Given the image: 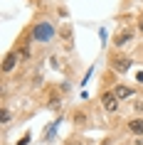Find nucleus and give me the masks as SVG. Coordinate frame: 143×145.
<instances>
[{
	"label": "nucleus",
	"mask_w": 143,
	"mask_h": 145,
	"mask_svg": "<svg viewBox=\"0 0 143 145\" xmlns=\"http://www.w3.org/2000/svg\"><path fill=\"white\" fill-rule=\"evenodd\" d=\"M32 35H35L37 42H49V39L54 37V27H52V25H47V22H37Z\"/></svg>",
	"instance_id": "1"
},
{
	"label": "nucleus",
	"mask_w": 143,
	"mask_h": 145,
	"mask_svg": "<svg viewBox=\"0 0 143 145\" xmlns=\"http://www.w3.org/2000/svg\"><path fill=\"white\" fill-rule=\"evenodd\" d=\"M101 103H104V108L109 113H116V108H119V99H116L113 93H104V96H101Z\"/></svg>",
	"instance_id": "2"
},
{
	"label": "nucleus",
	"mask_w": 143,
	"mask_h": 145,
	"mask_svg": "<svg viewBox=\"0 0 143 145\" xmlns=\"http://www.w3.org/2000/svg\"><path fill=\"white\" fill-rule=\"evenodd\" d=\"M111 67L116 69V71H128V69H131V59H128V57H113Z\"/></svg>",
	"instance_id": "3"
},
{
	"label": "nucleus",
	"mask_w": 143,
	"mask_h": 145,
	"mask_svg": "<svg viewBox=\"0 0 143 145\" xmlns=\"http://www.w3.org/2000/svg\"><path fill=\"white\" fill-rule=\"evenodd\" d=\"M17 61H20V54H17V52H10L8 57H5V61H3V71H13Z\"/></svg>",
	"instance_id": "4"
},
{
	"label": "nucleus",
	"mask_w": 143,
	"mask_h": 145,
	"mask_svg": "<svg viewBox=\"0 0 143 145\" xmlns=\"http://www.w3.org/2000/svg\"><path fill=\"white\" fill-rule=\"evenodd\" d=\"M133 93H136V91L131 89V86H116V89H113V96H116L119 101H123V99H131Z\"/></svg>",
	"instance_id": "5"
},
{
	"label": "nucleus",
	"mask_w": 143,
	"mask_h": 145,
	"mask_svg": "<svg viewBox=\"0 0 143 145\" xmlns=\"http://www.w3.org/2000/svg\"><path fill=\"white\" fill-rule=\"evenodd\" d=\"M131 37H133V35H131V30H123L121 35H116V39H113V44H116V47H123V44H126V42H128Z\"/></svg>",
	"instance_id": "6"
},
{
	"label": "nucleus",
	"mask_w": 143,
	"mask_h": 145,
	"mask_svg": "<svg viewBox=\"0 0 143 145\" xmlns=\"http://www.w3.org/2000/svg\"><path fill=\"white\" fill-rule=\"evenodd\" d=\"M128 130L136 133V135H141V133H143V121H141V118H133V121L128 123Z\"/></svg>",
	"instance_id": "7"
},
{
	"label": "nucleus",
	"mask_w": 143,
	"mask_h": 145,
	"mask_svg": "<svg viewBox=\"0 0 143 145\" xmlns=\"http://www.w3.org/2000/svg\"><path fill=\"white\" fill-rule=\"evenodd\" d=\"M30 57V42H22V47H20V59H27Z\"/></svg>",
	"instance_id": "8"
},
{
	"label": "nucleus",
	"mask_w": 143,
	"mask_h": 145,
	"mask_svg": "<svg viewBox=\"0 0 143 145\" xmlns=\"http://www.w3.org/2000/svg\"><path fill=\"white\" fill-rule=\"evenodd\" d=\"M0 118H3V123L10 121V111H8V108H3V111H0Z\"/></svg>",
	"instance_id": "9"
},
{
	"label": "nucleus",
	"mask_w": 143,
	"mask_h": 145,
	"mask_svg": "<svg viewBox=\"0 0 143 145\" xmlns=\"http://www.w3.org/2000/svg\"><path fill=\"white\" fill-rule=\"evenodd\" d=\"M74 121H76V123H84V121H86V116H84V113H76Z\"/></svg>",
	"instance_id": "10"
},
{
	"label": "nucleus",
	"mask_w": 143,
	"mask_h": 145,
	"mask_svg": "<svg viewBox=\"0 0 143 145\" xmlns=\"http://www.w3.org/2000/svg\"><path fill=\"white\" fill-rule=\"evenodd\" d=\"M27 143H30V133H25L22 140H20V145H27Z\"/></svg>",
	"instance_id": "11"
},
{
	"label": "nucleus",
	"mask_w": 143,
	"mask_h": 145,
	"mask_svg": "<svg viewBox=\"0 0 143 145\" xmlns=\"http://www.w3.org/2000/svg\"><path fill=\"white\" fill-rule=\"evenodd\" d=\"M133 108H136V111H143V101H138V103H133Z\"/></svg>",
	"instance_id": "12"
},
{
	"label": "nucleus",
	"mask_w": 143,
	"mask_h": 145,
	"mask_svg": "<svg viewBox=\"0 0 143 145\" xmlns=\"http://www.w3.org/2000/svg\"><path fill=\"white\" fill-rule=\"evenodd\" d=\"M69 145H84V143H69Z\"/></svg>",
	"instance_id": "13"
},
{
	"label": "nucleus",
	"mask_w": 143,
	"mask_h": 145,
	"mask_svg": "<svg viewBox=\"0 0 143 145\" xmlns=\"http://www.w3.org/2000/svg\"><path fill=\"white\" fill-rule=\"evenodd\" d=\"M138 27H141V32H143V22H141V25H138Z\"/></svg>",
	"instance_id": "14"
}]
</instances>
